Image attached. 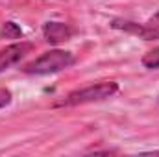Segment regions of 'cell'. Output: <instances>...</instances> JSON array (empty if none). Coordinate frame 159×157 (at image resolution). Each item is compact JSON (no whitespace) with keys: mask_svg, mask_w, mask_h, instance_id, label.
I'll use <instances>...</instances> for the list:
<instances>
[{"mask_svg":"<svg viewBox=\"0 0 159 157\" xmlns=\"http://www.w3.org/2000/svg\"><path fill=\"white\" fill-rule=\"evenodd\" d=\"M117 91H119V83H115V81H100V83H93L89 87H83V89L69 92L56 105L72 107V105H83V104H91V102H100V100L111 98L113 94H117Z\"/></svg>","mask_w":159,"mask_h":157,"instance_id":"cell-1","label":"cell"},{"mask_svg":"<svg viewBox=\"0 0 159 157\" xmlns=\"http://www.w3.org/2000/svg\"><path fill=\"white\" fill-rule=\"evenodd\" d=\"M74 65V56L65 50H48L32 63L22 67V72L26 74H54L63 69H69Z\"/></svg>","mask_w":159,"mask_h":157,"instance_id":"cell-2","label":"cell"},{"mask_svg":"<svg viewBox=\"0 0 159 157\" xmlns=\"http://www.w3.org/2000/svg\"><path fill=\"white\" fill-rule=\"evenodd\" d=\"M111 28L137 35L144 41H157L159 39V11L150 17L146 22H131V20H122V19H115L111 20Z\"/></svg>","mask_w":159,"mask_h":157,"instance_id":"cell-3","label":"cell"},{"mask_svg":"<svg viewBox=\"0 0 159 157\" xmlns=\"http://www.w3.org/2000/svg\"><path fill=\"white\" fill-rule=\"evenodd\" d=\"M32 48L34 46L30 43H17V44H9V46L2 48L0 50V72H4L6 69L19 63L26 54L32 52Z\"/></svg>","mask_w":159,"mask_h":157,"instance_id":"cell-4","label":"cell"},{"mask_svg":"<svg viewBox=\"0 0 159 157\" xmlns=\"http://www.w3.org/2000/svg\"><path fill=\"white\" fill-rule=\"evenodd\" d=\"M74 30L65 24V22H56V20H48L44 26H43V35L44 39L48 41L50 44H57V43H63V41H69L72 37Z\"/></svg>","mask_w":159,"mask_h":157,"instance_id":"cell-5","label":"cell"},{"mask_svg":"<svg viewBox=\"0 0 159 157\" xmlns=\"http://www.w3.org/2000/svg\"><path fill=\"white\" fill-rule=\"evenodd\" d=\"M0 35H2V37H6V39H19V37H22V30H20L15 22L7 20V22H4V24H2Z\"/></svg>","mask_w":159,"mask_h":157,"instance_id":"cell-6","label":"cell"},{"mask_svg":"<svg viewBox=\"0 0 159 157\" xmlns=\"http://www.w3.org/2000/svg\"><path fill=\"white\" fill-rule=\"evenodd\" d=\"M143 65L146 69H152V70L159 69V48H154V50H150L148 54L143 56Z\"/></svg>","mask_w":159,"mask_h":157,"instance_id":"cell-7","label":"cell"},{"mask_svg":"<svg viewBox=\"0 0 159 157\" xmlns=\"http://www.w3.org/2000/svg\"><path fill=\"white\" fill-rule=\"evenodd\" d=\"M11 100H13L11 91H9V89L0 87V109H2V107H6V105H9V104H11Z\"/></svg>","mask_w":159,"mask_h":157,"instance_id":"cell-8","label":"cell"},{"mask_svg":"<svg viewBox=\"0 0 159 157\" xmlns=\"http://www.w3.org/2000/svg\"><path fill=\"white\" fill-rule=\"evenodd\" d=\"M146 154H152V155L156 154V155H159V150H156V152H146Z\"/></svg>","mask_w":159,"mask_h":157,"instance_id":"cell-9","label":"cell"}]
</instances>
